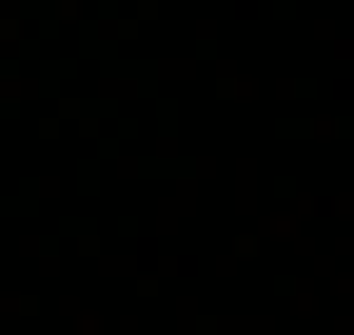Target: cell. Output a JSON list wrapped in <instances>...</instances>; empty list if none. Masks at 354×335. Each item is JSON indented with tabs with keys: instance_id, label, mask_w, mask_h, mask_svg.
Here are the masks:
<instances>
[]
</instances>
